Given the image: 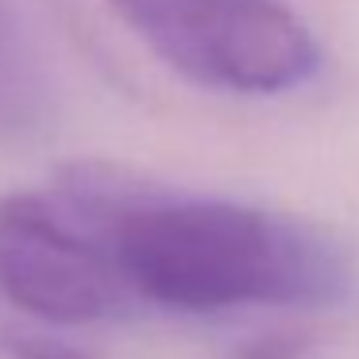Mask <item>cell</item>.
<instances>
[{
	"mask_svg": "<svg viewBox=\"0 0 359 359\" xmlns=\"http://www.w3.org/2000/svg\"><path fill=\"white\" fill-rule=\"evenodd\" d=\"M174 74L205 89L271 97L317 74L320 50L282 0H104Z\"/></svg>",
	"mask_w": 359,
	"mask_h": 359,
	"instance_id": "obj_2",
	"label": "cell"
},
{
	"mask_svg": "<svg viewBox=\"0 0 359 359\" xmlns=\"http://www.w3.org/2000/svg\"><path fill=\"white\" fill-rule=\"evenodd\" d=\"M302 344V336H263V340H251L240 351V359H297Z\"/></svg>",
	"mask_w": 359,
	"mask_h": 359,
	"instance_id": "obj_6",
	"label": "cell"
},
{
	"mask_svg": "<svg viewBox=\"0 0 359 359\" xmlns=\"http://www.w3.org/2000/svg\"><path fill=\"white\" fill-rule=\"evenodd\" d=\"M47 70L16 12L0 0V140L20 135L47 109Z\"/></svg>",
	"mask_w": 359,
	"mask_h": 359,
	"instance_id": "obj_4",
	"label": "cell"
},
{
	"mask_svg": "<svg viewBox=\"0 0 359 359\" xmlns=\"http://www.w3.org/2000/svg\"><path fill=\"white\" fill-rule=\"evenodd\" d=\"M132 297L174 313L320 309L351 286L340 243L305 220L220 197L74 194Z\"/></svg>",
	"mask_w": 359,
	"mask_h": 359,
	"instance_id": "obj_1",
	"label": "cell"
},
{
	"mask_svg": "<svg viewBox=\"0 0 359 359\" xmlns=\"http://www.w3.org/2000/svg\"><path fill=\"white\" fill-rule=\"evenodd\" d=\"M0 294L50 325H93L132 302L89 209L70 197H0Z\"/></svg>",
	"mask_w": 359,
	"mask_h": 359,
	"instance_id": "obj_3",
	"label": "cell"
},
{
	"mask_svg": "<svg viewBox=\"0 0 359 359\" xmlns=\"http://www.w3.org/2000/svg\"><path fill=\"white\" fill-rule=\"evenodd\" d=\"M0 351L8 359H93L89 351L43 332H4L0 336Z\"/></svg>",
	"mask_w": 359,
	"mask_h": 359,
	"instance_id": "obj_5",
	"label": "cell"
}]
</instances>
